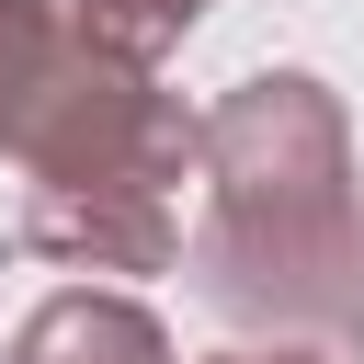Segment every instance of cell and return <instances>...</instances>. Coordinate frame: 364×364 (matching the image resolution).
Returning a JSON list of instances; mask_svg holds the SVG:
<instances>
[{
    "instance_id": "6da1fadb",
    "label": "cell",
    "mask_w": 364,
    "mask_h": 364,
    "mask_svg": "<svg viewBox=\"0 0 364 364\" xmlns=\"http://www.w3.org/2000/svg\"><path fill=\"white\" fill-rule=\"evenodd\" d=\"M193 182L205 216L182 239V273L216 318L318 341L364 318V182L341 91L307 68H262L193 114Z\"/></svg>"
},
{
    "instance_id": "7a4b0ae2",
    "label": "cell",
    "mask_w": 364,
    "mask_h": 364,
    "mask_svg": "<svg viewBox=\"0 0 364 364\" xmlns=\"http://www.w3.org/2000/svg\"><path fill=\"white\" fill-rule=\"evenodd\" d=\"M0 159L23 193H159L193 171V114L114 46L68 23V0H0Z\"/></svg>"
},
{
    "instance_id": "3957f363",
    "label": "cell",
    "mask_w": 364,
    "mask_h": 364,
    "mask_svg": "<svg viewBox=\"0 0 364 364\" xmlns=\"http://www.w3.org/2000/svg\"><path fill=\"white\" fill-rule=\"evenodd\" d=\"M11 239L57 273H171L182 262V216L159 193H23Z\"/></svg>"
},
{
    "instance_id": "8992f818",
    "label": "cell",
    "mask_w": 364,
    "mask_h": 364,
    "mask_svg": "<svg viewBox=\"0 0 364 364\" xmlns=\"http://www.w3.org/2000/svg\"><path fill=\"white\" fill-rule=\"evenodd\" d=\"M205 364H341V353H318V341H228Z\"/></svg>"
},
{
    "instance_id": "5b68a950",
    "label": "cell",
    "mask_w": 364,
    "mask_h": 364,
    "mask_svg": "<svg viewBox=\"0 0 364 364\" xmlns=\"http://www.w3.org/2000/svg\"><path fill=\"white\" fill-rule=\"evenodd\" d=\"M68 23H80L91 46H114L125 68H159V57L205 23V0H68Z\"/></svg>"
},
{
    "instance_id": "52a82bcc",
    "label": "cell",
    "mask_w": 364,
    "mask_h": 364,
    "mask_svg": "<svg viewBox=\"0 0 364 364\" xmlns=\"http://www.w3.org/2000/svg\"><path fill=\"white\" fill-rule=\"evenodd\" d=\"M341 341H353V353H341V364H364V318H353V330H341Z\"/></svg>"
},
{
    "instance_id": "277c9868",
    "label": "cell",
    "mask_w": 364,
    "mask_h": 364,
    "mask_svg": "<svg viewBox=\"0 0 364 364\" xmlns=\"http://www.w3.org/2000/svg\"><path fill=\"white\" fill-rule=\"evenodd\" d=\"M11 364H171V330L114 284H68L11 330Z\"/></svg>"
}]
</instances>
